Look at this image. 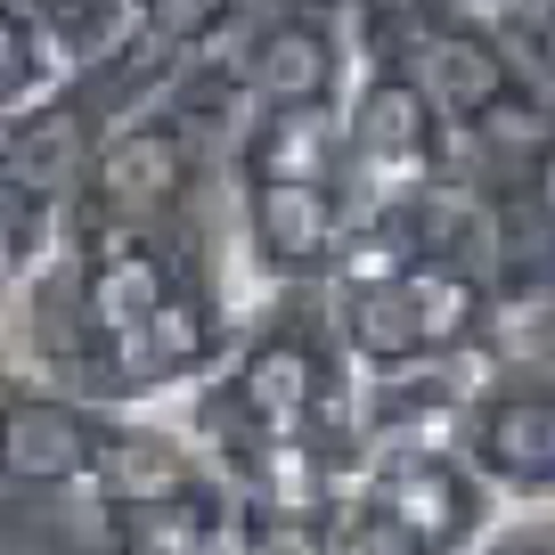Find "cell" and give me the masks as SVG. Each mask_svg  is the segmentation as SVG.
Wrapping results in <instances>:
<instances>
[{
	"label": "cell",
	"mask_w": 555,
	"mask_h": 555,
	"mask_svg": "<svg viewBox=\"0 0 555 555\" xmlns=\"http://www.w3.org/2000/svg\"><path fill=\"white\" fill-rule=\"evenodd\" d=\"M499 34H506V50L522 57V74H531V82L555 99V0H531V9H506V17H499Z\"/></svg>",
	"instance_id": "10"
},
{
	"label": "cell",
	"mask_w": 555,
	"mask_h": 555,
	"mask_svg": "<svg viewBox=\"0 0 555 555\" xmlns=\"http://www.w3.org/2000/svg\"><path fill=\"white\" fill-rule=\"evenodd\" d=\"M66 82V50L57 34L25 9V0H0V115H25L34 99Z\"/></svg>",
	"instance_id": "8"
},
{
	"label": "cell",
	"mask_w": 555,
	"mask_h": 555,
	"mask_svg": "<svg viewBox=\"0 0 555 555\" xmlns=\"http://www.w3.org/2000/svg\"><path fill=\"white\" fill-rule=\"evenodd\" d=\"M335 555H425V547H416V539L400 531L376 499H360L344 522H335Z\"/></svg>",
	"instance_id": "11"
},
{
	"label": "cell",
	"mask_w": 555,
	"mask_h": 555,
	"mask_svg": "<svg viewBox=\"0 0 555 555\" xmlns=\"http://www.w3.org/2000/svg\"><path fill=\"white\" fill-rule=\"evenodd\" d=\"M99 416L66 392H9L0 400V474L9 482H90Z\"/></svg>",
	"instance_id": "5"
},
{
	"label": "cell",
	"mask_w": 555,
	"mask_h": 555,
	"mask_svg": "<svg viewBox=\"0 0 555 555\" xmlns=\"http://www.w3.org/2000/svg\"><path fill=\"white\" fill-rule=\"evenodd\" d=\"M90 482H99L115 506H131V515H164V506L189 499L196 474H189V457H180L172 441H156V434H99Z\"/></svg>",
	"instance_id": "6"
},
{
	"label": "cell",
	"mask_w": 555,
	"mask_h": 555,
	"mask_svg": "<svg viewBox=\"0 0 555 555\" xmlns=\"http://www.w3.org/2000/svg\"><path fill=\"white\" fill-rule=\"evenodd\" d=\"M237 17H245V0H122V34L139 50H156L164 66H189V57L221 50Z\"/></svg>",
	"instance_id": "7"
},
{
	"label": "cell",
	"mask_w": 555,
	"mask_h": 555,
	"mask_svg": "<svg viewBox=\"0 0 555 555\" xmlns=\"http://www.w3.org/2000/svg\"><path fill=\"white\" fill-rule=\"evenodd\" d=\"M367 499L425 555H457L482 539V474L457 466V457H376Z\"/></svg>",
	"instance_id": "3"
},
{
	"label": "cell",
	"mask_w": 555,
	"mask_h": 555,
	"mask_svg": "<svg viewBox=\"0 0 555 555\" xmlns=\"http://www.w3.org/2000/svg\"><path fill=\"white\" fill-rule=\"evenodd\" d=\"M229 400H237V416L254 425L261 441H295L302 425L335 400L327 392V351H319V327L295 311V302H278V311L254 327V344L237 351Z\"/></svg>",
	"instance_id": "1"
},
{
	"label": "cell",
	"mask_w": 555,
	"mask_h": 555,
	"mask_svg": "<svg viewBox=\"0 0 555 555\" xmlns=\"http://www.w3.org/2000/svg\"><path fill=\"white\" fill-rule=\"evenodd\" d=\"M237 555H335V522H319V506H254Z\"/></svg>",
	"instance_id": "9"
},
{
	"label": "cell",
	"mask_w": 555,
	"mask_h": 555,
	"mask_svg": "<svg viewBox=\"0 0 555 555\" xmlns=\"http://www.w3.org/2000/svg\"><path fill=\"white\" fill-rule=\"evenodd\" d=\"M237 212H245V245L278 286L335 270V245L351 229V196L327 180H237Z\"/></svg>",
	"instance_id": "2"
},
{
	"label": "cell",
	"mask_w": 555,
	"mask_h": 555,
	"mask_svg": "<svg viewBox=\"0 0 555 555\" xmlns=\"http://www.w3.org/2000/svg\"><path fill=\"white\" fill-rule=\"evenodd\" d=\"M466 466L506 490H555V392H474Z\"/></svg>",
	"instance_id": "4"
},
{
	"label": "cell",
	"mask_w": 555,
	"mask_h": 555,
	"mask_svg": "<svg viewBox=\"0 0 555 555\" xmlns=\"http://www.w3.org/2000/svg\"><path fill=\"white\" fill-rule=\"evenodd\" d=\"M474 9H490V17H506V9H531V0H474Z\"/></svg>",
	"instance_id": "12"
}]
</instances>
